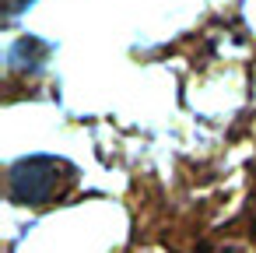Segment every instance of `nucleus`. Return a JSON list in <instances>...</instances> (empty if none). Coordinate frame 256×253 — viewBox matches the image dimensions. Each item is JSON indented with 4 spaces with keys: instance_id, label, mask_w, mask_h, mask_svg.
<instances>
[{
    "instance_id": "f257e3e1",
    "label": "nucleus",
    "mask_w": 256,
    "mask_h": 253,
    "mask_svg": "<svg viewBox=\"0 0 256 253\" xmlns=\"http://www.w3.org/2000/svg\"><path fill=\"white\" fill-rule=\"evenodd\" d=\"M70 179H74V172L67 162L36 155V158H22L11 165L8 190L18 204H42V200H53L56 193H64Z\"/></svg>"
},
{
    "instance_id": "f03ea898",
    "label": "nucleus",
    "mask_w": 256,
    "mask_h": 253,
    "mask_svg": "<svg viewBox=\"0 0 256 253\" xmlns=\"http://www.w3.org/2000/svg\"><path fill=\"white\" fill-rule=\"evenodd\" d=\"M28 4V0H4V8H8V15H14V11H22Z\"/></svg>"
}]
</instances>
